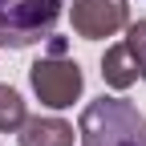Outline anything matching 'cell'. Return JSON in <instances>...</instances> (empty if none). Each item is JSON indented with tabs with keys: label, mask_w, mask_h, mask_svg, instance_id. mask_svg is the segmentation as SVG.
<instances>
[{
	"label": "cell",
	"mask_w": 146,
	"mask_h": 146,
	"mask_svg": "<svg viewBox=\"0 0 146 146\" xmlns=\"http://www.w3.org/2000/svg\"><path fill=\"white\" fill-rule=\"evenodd\" d=\"M81 146H146V118L126 98H94L77 122Z\"/></svg>",
	"instance_id": "6da1fadb"
},
{
	"label": "cell",
	"mask_w": 146,
	"mask_h": 146,
	"mask_svg": "<svg viewBox=\"0 0 146 146\" xmlns=\"http://www.w3.org/2000/svg\"><path fill=\"white\" fill-rule=\"evenodd\" d=\"M65 0H0V45L29 49L53 36Z\"/></svg>",
	"instance_id": "7a4b0ae2"
},
{
	"label": "cell",
	"mask_w": 146,
	"mask_h": 146,
	"mask_svg": "<svg viewBox=\"0 0 146 146\" xmlns=\"http://www.w3.org/2000/svg\"><path fill=\"white\" fill-rule=\"evenodd\" d=\"M29 85H33V94L41 98V106L69 110L81 98V89H85V73H81L77 61H69L65 53H49V57H41L29 69Z\"/></svg>",
	"instance_id": "3957f363"
},
{
	"label": "cell",
	"mask_w": 146,
	"mask_h": 146,
	"mask_svg": "<svg viewBox=\"0 0 146 146\" xmlns=\"http://www.w3.org/2000/svg\"><path fill=\"white\" fill-rule=\"evenodd\" d=\"M69 25L81 41H106L130 25V4L126 0H73Z\"/></svg>",
	"instance_id": "277c9868"
},
{
	"label": "cell",
	"mask_w": 146,
	"mask_h": 146,
	"mask_svg": "<svg viewBox=\"0 0 146 146\" xmlns=\"http://www.w3.org/2000/svg\"><path fill=\"white\" fill-rule=\"evenodd\" d=\"M102 81L110 89H118V94H126L134 81H142V69H138V61H134V53H130L126 41H114L102 53Z\"/></svg>",
	"instance_id": "5b68a950"
},
{
	"label": "cell",
	"mask_w": 146,
	"mask_h": 146,
	"mask_svg": "<svg viewBox=\"0 0 146 146\" xmlns=\"http://www.w3.org/2000/svg\"><path fill=\"white\" fill-rule=\"evenodd\" d=\"M77 130L65 118H25V126L16 130L21 146H73Z\"/></svg>",
	"instance_id": "8992f818"
},
{
	"label": "cell",
	"mask_w": 146,
	"mask_h": 146,
	"mask_svg": "<svg viewBox=\"0 0 146 146\" xmlns=\"http://www.w3.org/2000/svg\"><path fill=\"white\" fill-rule=\"evenodd\" d=\"M29 118V106L25 98L16 94L12 85H0V134H16Z\"/></svg>",
	"instance_id": "52a82bcc"
},
{
	"label": "cell",
	"mask_w": 146,
	"mask_h": 146,
	"mask_svg": "<svg viewBox=\"0 0 146 146\" xmlns=\"http://www.w3.org/2000/svg\"><path fill=\"white\" fill-rule=\"evenodd\" d=\"M126 45H130L134 61L142 69V81H146V21H130L126 25Z\"/></svg>",
	"instance_id": "ba28073f"
}]
</instances>
